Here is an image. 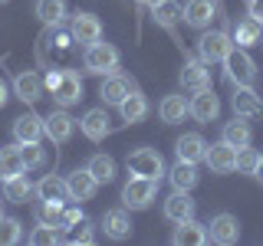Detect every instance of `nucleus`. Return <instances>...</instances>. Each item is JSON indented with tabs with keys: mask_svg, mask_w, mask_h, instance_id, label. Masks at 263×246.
I'll use <instances>...</instances> for the list:
<instances>
[{
	"mask_svg": "<svg viewBox=\"0 0 263 246\" xmlns=\"http://www.w3.org/2000/svg\"><path fill=\"white\" fill-rule=\"evenodd\" d=\"M82 66H86V72H92V76H112V72H119V49L112 43L96 39V43L86 46Z\"/></svg>",
	"mask_w": 263,
	"mask_h": 246,
	"instance_id": "obj_1",
	"label": "nucleus"
},
{
	"mask_svg": "<svg viewBox=\"0 0 263 246\" xmlns=\"http://www.w3.org/2000/svg\"><path fill=\"white\" fill-rule=\"evenodd\" d=\"M224 76L230 86H253V79H257V63H253V56L247 53L243 46H237L227 53L224 59Z\"/></svg>",
	"mask_w": 263,
	"mask_h": 246,
	"instance_id": "obj_2",
	"label": "nucleus"
},
{
	"mask_svg": "<svg viewBox=\"0 0 263 246\" xmlns=\"http://www.w3.org/2000/svg\"><path fill=\"white\" fill-rule=\"evenodd\" d=\"M155 197H158V180L152 177H128V184L122 187V203H125L128 210H148L155 203Z\"/></svg>",
	"mask_w": 263,
	"mask_h": 246,
	"instance_id": "obj_3",
	"label": "nucleus"
},
{
	"mask_svg": "<svg viewBox=\"0 0 263 246\" xmlns=\"http://www.w3.org/2000/svg\"><path fill=\"white\" fill-rule=\"evenodd\" d=\"M125 164H128V174H135V177L161 180V174H164V158H161V151H155V148H135Z\"/></svg>",
	"mask_w": 263,
	"mask_h": 246,
	"instance_id": "obj_4",
	"label": "nucleus"
},
{
	"mask_svg": "<svg viewBox=\"0 0 263 246\" xmlns=\"http://www.w3.org/2000/svg\"><path fill=\"white\" fill-rule=\"evenodd\" d=\"M230 49H234V36H230L227 30H211V33H204V36L197 39V56H201L208 66L211 63H224Z\"/></svg>",
	"mask_w": 263,
	"mask_h": 246,
	"instance_id": "obj_5",
	"label": "nucleus"
},
{
	"mask_svg": "<svg viewBox=\"0 0 263 246\" xmlns=\"http://www.w3.org/2000/svg\"><path fill=\"white\" fill-rule=\"evenodd\" d=\"M187 115H191L194 121H201V125L217 121V115H220V98L214 95V89H201V92H194L191 98H187Z\"/></svg>",
	"mask_w": 263,
	"mask_h": 246,
	"instance_id": "obj_6",
	"label": "nucleus"
},
{
	"mask_svg": "<svg viewBox=\"0 0 263 246\" xmlns=\"http://www.w3.org/2000/svg\"><path fill=\"white\" fill-rule=\"evenodd\" d=\"M208 240L217 243V246H234L240 240V220H237L234 213H217V217H211Z\"/></svg>",
	"mask_w": 263,
	"mask_h": 246,
	"instance_id": "obj_7",
	"label": "nucleus"
},
{
	"mask_svg": "<svg viewBox=\"0 0 263 246\" xmlns=\"http://www.w3.org/2000/svg\"><path fill=\"white\" fill-rule=\"evenodd\" d=\"M69 36L76 39V43L89 46V43H96V39H102V23H99L96 13L79 10V13H72V20H69Z\"/></svg>",
	"mask_w": 263,
	"mask_h": 246,
	"instance_id": "obj_8",
	"label": "nucleus"
},
{
	"mask_svg": "<svg viewBox=\"0 0 263 246\" xmlns=\"http://www.w3.org/2000/svg\"><path fill=\"white\" fill-rule=\"evenodd\" d=\"M53 92V102L60 105V109H69V105H76L82 98V79L76 76V72H60V79H56V86L49 89Z\"/></svg>",
	"mask_w": 263,
	"mask_h": 246,
	"instance_id": "obj_9",
	"label": "nucleus"
},
{
	"mask_svg": "<svg viewBox=\"0 0 263 246\" xmlns=\"http://www.w3.org/2000/svg\"><path fill=\"white\" fill-rule=\"evenodd\" d=\"M13 92H16V98H20V102L33 105V102H40V98H43L46 82H43V76H40V72H33V69L16 72V76H13Z\"/></svg>",
	"mask_w": 263,
	"mask_h": 246,
	"instance_id": "obj_10",
	"label": "nucleus"
},
{
	"mask_svg": "<svg viewBox=\"0 0 263 246\" xmlns=\"http://www.w3.org/2000/svg\"><path fill=\"white\" fill-rule=\"evenodd\" d=\"M72 131H76V118H72V115H66L63 109L60 112H49L46 118H43V135L53 145H66L72 138Z\"/></svg>",
	"mask_w": 263,
	"mask_h": 246,
	"instance_id": "obj_11",
	"label": "nucleus"
},
{
	"mask_svg": "<svg viewBox=\"0 0 263 246\" xmlns=\"http://www.w3.org/2000/svg\"><path fill=\"white\" fill-rule=\"evenodd\" d=\"M204 161H208L211 174H234V171H237V148H230L227 141L208 145V154H204Z\"/></svg>",
	"mask_w": 263,
	"mask_h": 246,
	"instance_id": "obj_12",
	"label": "nucleus"
},
{
	"mask_svg": "<svg viewBox=\"0 0 263 246\" xmlns=\"http://www.w3.org/2000/svg\"><path fill=\"white\" fill-rule=\"evenodd\" d=\"M181 86L187 92H201V89H211V66L197 56V59H184L181 66Z\"/></svg>",
	"mask_w": 263,
	"mask_h": 246,
	"instance_id": "obj_13",
	"label": "nucleus"
},
{
	"mask_svg": "<svg viewBox=\"0 0 263 246\" xmlns=\"http://www.w3.org/2000/svg\"><path fill=\"white\" fill-rule=\"evenodd\" d=\"M230 105H234V115H240V118H260L263 115V98L253 92V86H234Z\"/></svg>",
	"mask_w": 263,
	"mask_h": 246,
	"instance_id": "obj_14",
	"label": "nucleus"
},
{
	"mask_svg": "<svg viewBox=\"0 0 263 246\" xmlns=\"http://www.w3.org/2000/svg\"><path fill=\"white\" fill-rule=\"evenodd\" d=\"M109 112L105 109H89L86 115L79 118V131L89 138V141H105L112 135V125H109Z\"/></svg>",
	"mask_w": 263,
	"mask_h": 246,
	"instance_id": "obj_15",
	"label": "nucleus"
},
{
	"mask_svg": "<svg viewBox=\"0 0 263 246\" xmlns=\"http://www.w3.org/2000/svg\"><path fill=\"white\" fill-rule=\"evenodd\" d=\"M214 13H217V4H214V0H187L181 20H184L187 27H194V30H208Z\"/></svg>",
	"mask_w": 263,
	"mask_h": 246,
	"instance_id": "obj_16",
	"label": "nucleus"
},
{
	"mask_svg": "<svg viewBox=\"0 0 263 246\" xmlns=\"http://www.w3.org/2000/svg\"><path fill=\"white\" fill-rule=\"evenodd\" d=\"M66 184H69V200H92L96 191H99V180L89 168L72 171V174L66 177Z\"/></svg>",
	"mask_w": 263,
	"mask_h": 246,
	"instance_id": "obj_17",
	"label": "nucleus"
},
{
	"mask_svg": "<svg viewBox=\"0 0 263 246\" xmlns=\"http://www.w3.org/2000/svg\"><path fill=\"white\" fill-rule=\"evenodd\" d=\"M132 89H135V82L128 76H122V72H112V76L102 79V86H99V98H102L105 105H119L122 98H125Z\"/></svg>",
	"mask_w": 263,
	"mask_h": 246,
	"instance_id": "obj_18",
	"label": "nucleus"
},
{
	"mask_svg": "<svg viewBox=\"0 0 263 246\" xmlns=\"http://www.w3.org/2000/svg\"><path fill=\"white\" fill-rule=\"evenodd\" d=\"M175 154H178V161L201 164L204 154H208V141H204L197 131H187V135H181L178 141H175Z\"/></svg>",
	"mask_w": 263,
	"mask_h": 246,
	"instance_id": "obj_19",
	"label": "nucleus"
},
{
	"mask_svg": "<svg viewBox=\"0 0 263 246\" xmlns=\"http://www.w3.org/2000/svg\"><path fill=\"white\" fill-rule=\"evenodd\" d=\"M194 217V200L187 197V191H175L171 197H164V220L171 223H184Z\"/></svg>",
	"mask_w": 263,
	"mask_h": 246,
	"instance_id": "obj_20",
	"label": "nucleus"
},
{
	"mask_svg": "<svg viewBox=\"0 0 263 246\" xmlns=\"http://www.w3.org/2000/svg\"><path fill=\"white\" fill-rule=\"evenodd\" d=\"M171 243H175V246H204V243H211V240H208V227L197 223V220L191 217V220H184V223L175 227Z\"/></svg>",
	"mask_w": 263,
	"mask_h": 246,
	"instance_id": "obj_21",
	"label": "nucleus"
},
{
	"mask_svg": "<svg viewBox=\"0 0 263 246\" xmlns=\"http://www.w3.org/2000/svg\"><path fill=\"white\" fill-rule=\"evenodd\" d=\"M99 223H102V233L109 240H128L132 236V220L125 210H105Z\"/></svg>",
	"mask_w": 263,
	"mask_h": 246,
	"instance_id": "obj_22",
	"label": "nucleus"
},
{
	"mask_svg": "<svg viewBox=\"0 0 263 246\" xmlns=\"http://www.w3.org/2000/svg\"><path fill=\"white\" fill-rule=\"evenodd\" d=\"M220 141H227L230 148H247L253 141V128H250V121L247 118H240V115H234V121H227L224 125V131H220Z\"/></svg>",
	"mask_w": 263,
	"mask_h": 246,
	"instance_id": "obj_23",
	"label": "nucleus"
},
{
	"mask_svg": "<svg viewBox=\"0 0 263 246\" xmlns=\"http://www.w3.org/2000/svg\"><path fill=\"white\" fill-rule=\"evenodd\" d=\"M181 13H184V7H181L178 0H158V4L152 7V20L158 23L161 30H168L171 36H175V27H178Z\"/></svg>",
	"mask_w": 263,
	"mask_h": 246,
	"instance_id": "obj_24",
	"label": "nucleus"
},
{
	"mask_svg": "<svg viewBox=\"0 0 263 246\" xmlns=\"http://www.w3.org/2000/svg\"><path fill=\"white\" fill-rule=\"evenodd\" d=\"M13 138H16L20 145L40 141V138H43V118H40V115H33V112L20 115V118H13Z\"/></svg>",
	"mask_w": 263,
	"mask_h": 246,
	"instance_id": "obj_25",
	"label": "nucleus"
},
{
	"mask_svg": "<svg viewBox=\"0 0 263 246\" xmlns=\"http://www.w3.org/2000/svg\"><path fill=\"white\" fill-rule=\"evenodd\" d=\"M260 39H263V23L257 20V16L247 13L243 20L234 27V43H237V46H243V49H250V46H257Z\"/></svg>",
	"mask_w": 263,
	"mask_h": 246,
	"instance_id": "obj_26",
	"label": "nucleus"
},
{
	"mask_svg": "<svg viewBox=\"0 0 263 246\" xmlns=\"http://www.w3.org/2000/svg\"><path fill=\"white\" fill-rule=\"evenodd\" d=\"M33 194H36V184L27 177V171L10 177V180H4V200H10V203H27Z\"/></svg>",
	"mask_w": 263,
	"mask_h": 246,
	"instance_id": "obj_27",
	"label": "nucleus"
},
{
	"mask_svg": "<svg viewBox=\"0 0 263 246\" xmlns=\"http://www.w3.org/2000/svg\"><path fill=\"white\" fill-rule=\"evenodd\" d=\"M168 177H171V187H175V191H187V194H191L197 187V180H201L197 164H191V161H178L175 168L168 171Z\"/></svg>",
	"mask_w": 263,
	"mask_h": 246,
	"instance_id": "obj_28",
	"label": "nucleus"
},
{
	"mask_svg": "<svg viewBox=\"0 0 263 246\" xmlns=\"http://www.w3.org/2000/svg\"><path fill=\"white\" fill-rule=\"evenodd\" d=\"M119 112H122V121L135 125V121H142L145 115H148V98L138 92V89H132V92L119 102Z\"/></svg>",
	"mask_w": 263,
	"mask_h": 246,
	"instance_id": "obj_29",
	"label": "nucleus"
},
{
	"mask_svg": "<svg viewBox=\"0 0 263 246\" xmlns=\"http://www.w3.org/2000/svg\"><path fill=\"white\" fill-rule=\"evenodd\" d=\"M36 197H40V200H56V203H66V200H69V184H66V177L46 174V177L36 184Z\"/></svg>",
	"mask_w": 263,
	"mask_h": 246,
	"instance_id": "obj_30",
	"label": "nucleus"
},
{
	"mask_svg": "<svg viewBox=\"0 0 263 246\" xmlns=\"http://www.w3.org/2000/svg\"><path fill=\"white\" fill-rule=\"evenodd\" d=\"M187 115V98L184 95H164L161 105H158V118L164 125H178V121H184Z\"/></svg>",
	"mask_w": 263,
	"mask_h": 246,
	"instance_id": "obj_31",
	"label": "nucleus"
},
{
	"mask_svg": "<svg viewBox=\"0 0 263 246\" xmlns=\"http://www.w3.org/2000/svg\"><path fill=\"white\" fill-rule=\"evenodd\" d=\"M27 164H23V154H20V145L13 148H0V180H10L16 174H23Z\"/></svg>",
	"mask_w": 263,
	"mask_h": 246,
	"instance_id": "obj_32",
	"label": "nucleus"
},
{
	"mask_svg": "<svg viewBox=\"0 0 263 246\" xmlns=\"http://www.w3.org/2000/svg\"><path fill=\"white\" fill-rule=\"evenodd\" d=\"M36 16L46 27H56L66 16V0H36Z\"/></svg>",
	"mask_w": 263,
	"mask_h": 246,
	"instance_id": "obj_33",
	"label": "nucleus"
},
{
	"mask_svg": "<svg viewBox=\"0 0 263 246\" xmlns=\"http://www.w3.org/2000/svg\"><path fill=\"white\" fill-rule=\"evenodd\" d=\"M86 168L96 174L99 184H109V180L115 177V158H109V154H92Z\"/></svg>",
	"mask_w": 263,
	"mask_h": 246,
	"instance_id": "obj_34",
	"label": "nucleus"
},
{
	"mask_svg": "<svg viewBox=\"0 0 263 246\" xmlns=\"http://www.w3.org/2000/svg\"><path fill=\"white\" fill-rule=\"evenodd\" d=\"M23 240V223L16 217H0V246H13Z\"/></svg>",
	"mask_w": 263,
	"mask_h": 246,
	"instance_id": "obj_35",
	"label": "nucleus"
},
{
	"mask_svg": "<svg viewBox=\"0 0 263 246\" xmlns=\"http://www.w3.org/2000/svg\"><path fill=\"white\" fill-rule=\"evenodd\" d=\"M16 145H20V141H16ZM20 154H23V164H27V171H36V168H43V164H46V151L40 148V141L20 145Z\"/></svg>",
	"mask_w": 263,
	"mask_h": 246,
	"instance_id": "obj_36",
	"label": "nucleus"
},
{
	"mask_svg": "<svg viewBox=\"0 0 263 246\" xmlns=\"http://www.w3.org/2000/svg\"><path fill=\"white\" fill-rule=\"evenodd\" d=\"M60 213H63V203H56V200H40V203H36V223L60 227Z\"/></svg>",
	"mask_w": 263,
	"mask_h": 246,
	"instance_id": "obj_37",
	"label": "nucleus"
},
{
	"mask_svg": "<svg viewBox=\"0 0 263 246\" xmlns=\"http://www.w3.org/2000/svg\"><path fill=\"white\" fill-rule=\"evenodd\" d=\"M60 240H63V230L60 227H49V223H40L30 233V243L33 246H49V243H60Z\"/></svg>",
	"mask_w": 263,
	"mask_h": 246,
	"instance_id": "obj_38",
	"label": "nucleus"
},
{
	"mask_svg": "<svg viewBox=\"0 0 263 246\" xmlns=\"http://www.w3.org/2000/svg\"><path fill=\"white\" fill-rule=\"evenodd\" d=\"M257 161H260V151H253L250 145L237 151V171H240V174H250V177H253V171H257Z\"/></svg>",
	"mask_w": 263,
	"mask_h": 246,
	"instance_id": "obj_39",
	"label": "nucleus"
},
{
	"mask_svg": "<svg viewBox=\"0 0 263 246\" xmlns=\"http://www.w3.org/2000/svg\"><path fill=\"white\" fill-rule=\"evenodd\" d=\"M82 220H86V217H82L79 207H63V213H60V230H76Z\"/></svg>",
	"mask_w": 263,
	"mask_h": 246,
	"instance_id": "obj_40",
	"label": "nucleus"
},
{
	"mask_svg": "<svg viewBox=\"0 0 263 246\" xmlns=\"http://www.w3.org/2000/svg\"><path fill=\"white\" fill-rule=\"evenodd\" d=\"M96 236H92V227L82 220V227H76V233H72V243H92Z\"/></svg>",
	"mask_w": 263,
	"mask_h": 246,
	"instance_id": "obj_41",
	"label": "nucleus"
},
{
	"mask_svg": "<svg viewBox=\"0 0 263 246\" xmlns=\"http://www.w3.org/2000/svg\"><path fill=\"white\" fill-rule=\"evenodd\" d=\"M247 13L257 16V20L263 23V0H247Z\"/></svg>",
	"mask_w": 263,
	"mask_h": 246,
	"instance_id": "obj_42",
	"label": "nucleus"
},
{
	"mask_svg": "<svg viewBox=\"0 0 263 246\" xmlns=\"http://www.w3.org/2000/svg\"><path fill=\"white\" fill-rule=\"evenodd\" d=\"M7 98H10V95H7V82L0 79V109H4V105H7Z\"/></svg>",
	"mask_w": 263,
	"mask_h": 246,
	"instance_id": "obj_43",
	"label": "nucleus"
},
{
	"mask_svg": "<svg viewBox=\"0 0 263 246\" xmlns=\"http://www.w3.org/2000/svg\"><path fill=\"white\" fill-rule=\"evenodd\" d=\"M253 177L263 180V154H260V161H257V171H253Z\"/></svg>",
	"mask_w": 263,
	"mask_h": 246,
	"instance_id": "obj_44",
	"label": "nucleus"
},
{
	"mask_svg": "<svg viewBox=\"0 0 263 246\" xmlns=\"http://www.w3.org/2000/svg\"><path fill=\"white\" fill-rule=\"evenodd\" d=\"M135 4H138V7H155L158 0H135Z\"/></svg>",
	"mask_w": 263,
	"mask_h": 246,
	"instance_id": "obj_45",
	"label": "nucleus"
},
{
	"mask_svg": "<svg viewBox=\"0 0 263 246\" xmlns=\"http://www.w3.org/2000/svg\"><path fill=\"white\" fill-rule=\"evenodd\" d=\"M0 4H7V0H0Z\"/></svg>",
	"mask_w": 263,
	"mask_h": 246,
	"instance_id": "obj_46",
	"label": "nucleus"
}]
</instances>
